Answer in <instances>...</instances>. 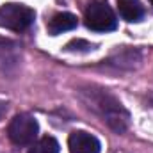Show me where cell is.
<instances>
[{
  "label": "cell",
  "instance_id": "2",
  "mask_svg": "<svg viewBox=\"0 0 153 153\" xmlns=\"http://www.w3.org/2000/svg\"><path fill=\"white\" fill-rule=\"evenodd\" d=\"M96 111H100V114L103 117V121L109 123L111 128H114L116 132H123L128 125V114L126 111L121 107V103L116 100L114 96H111L109 93H98L93 100Z\"/></svg>",
  "mask_w": 153,
  "mask_h": 153
},
{
  "label": "cell",
  "instance_id": "7",
  "mask_svg": "<svg viewBox=\"0 0 153 153\" xmlns=\"http://www.w3.org/2000/svg\"><path fill=\"white\" fill-rule=\"evenodd\" d=\"M117 9L126 22H139L144 16V9L139 0H117Z\"/></svg>",
  "mask_w": 153,
  "mask_h": 153
},
{
  "label": "cell",
  "instance_id": "5",
  "mask_svg": "<svg viewBox=\"0 0 153 153\" xmlns=\"http://www.w3.org/2000/svg\"><path fill=\"white\" fill-rule=\"evenodd\" d=\"M68 148L70 153H100L102 144L93 134L84 130H75L68 137Z\"/></svg>",
  "mask_w": 153,
  "mask_h": 153
},
{
  "label": "cell",
  "instance_id": "6",
  "mask_svg": "<svg viewBox=\"0 0 153 153\" xmlns=\"http://www.w3.org/2000/svg\"><path fill=\"white\" fill-rule=\"evenodd\" d=\"M46 27H48V32L52 36L73 30L76 27V16L71 14V13H57V14H53L50 18V22H48Z\"/></svg>",
  "mask_w": 153,
  "mask_h": 153
},
{
  "label": "cell",
  "instance_id": "8",
  "mask_svg": "<svg viewBox=\"0 0 153 153\" xmlns=\"http://www.w3.org/2000/svg\"><path fill=\"white\" fill-rule=\"evenodd\" d=\"M29 153H59V143L52 135H45L32 144Z\"/></svg>",
  "mask_w": 153,
  "mask_h": 153
},
{
  "label": "cell",
  "instance_id": "3",
  "mask_svg": "<svg viewBox=\"0 0 153 153\" xmlns=\"http://www.w3.org/2000/svg\"><path fill=\"white\" fill-rule=\"evenodd\" d=\"M36 13L25 4H4L0 7V27L14 32H22L29 29L34 22Z\"/></svg>",
  "mask_w": 153,
  "mask_h": 153
},
{
  "label": "cell",
  "instance_id": "1",
  "mask_svg": "<svg viewBox=\"0 0 153 153\" xmlns=\"http://www.w3.org/2000/svg\"><path fill=\"white\" fill-rule=\"evenodd\" d=\"M85 27L94 32H111L117 27L114 11L105 0H91L84 13Z\"/></svg>",
  "mask_w": 153,
  "mask_h": 153
},
{
  "label": "cell",
  "instance_id": "9",
  "mask_svg": "<svg viewBox=\"0 0 153 153\" xmlns=\"http://www.w3.org/2000/svg\"><path fill=\"white\" fill-rule=\"evenodd\" d=\"M150 2H152V4H153V0H150Z\"/></svg>",
  "mask_w": 153,
  "mask_h": 153
},
{
  "label": "cell",
  "instance_id": "4",
  "mask_svg": "<svg viewBox=\"0 0 153 153\" xmlns=\"http://www.w3.org/2000/svg\"><path fill=\"white\" fill-rule=\"evenodd\" d=\"M38 134H39V125L30 114L14 116L9 123V128H7V135L16 146L34 144Z\"/></svg>",
  "mask_w": 153,
  "mask_h": 153
}]
</instances>
